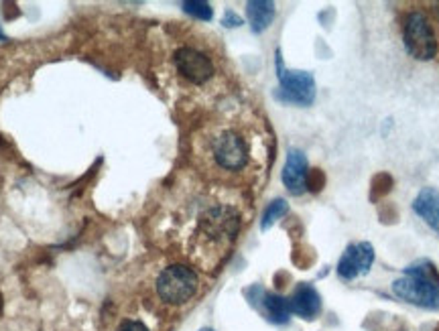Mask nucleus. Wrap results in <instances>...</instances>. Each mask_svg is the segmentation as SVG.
<instances>
[{"label": "nucleus", "mask_w": 439, "mask_h": 331, "mask_svg": "<svg viewBox=\"0 0 439 331\" xmlns=\"http://www.w3.org/2000/svg\"><path fill=\"white\" fill-rule=\"evenodd\" d=\"M240 230V213L230 205H216L201 213L198 222V236L201 242L226 248Z\"/></svg>", "instance_id": "nucleus-1"}, {"label": "nucleus", "mask_w": 439, "mask_h": 331, "mask_svg": "<svg viewBox=\"0 0 439 331\" xmlns=\"http://www.w3.org/2000/svg\"><path fill=\"white\" fill-rule=\"evenodd\" d=\"M210 155L216 167L226 173L242 171L248 165V157H251L246 138L234 128H224L213 134L210 143Z\"/></svg>", "instance_id": "nucleus-2"}, {"label": "nucleus", "mask_w": 439, "mask_h": 331, "mask_svg": "<svg viewBox=\"0 0 439 331\" xmlns=\"http://www.w3.org/2000/svg\"><path fill=\"white\" fill-rule=\"evenodd\" d=\"M198 275L183 265L167 266L157 278V295L169 305L187 303L198 292Z\"/></svg>", "instance_id": "nucleus-3"}, {"label": "nucleus", "mask_w": 439, "mask_h": 331, "mask_svg": "<svg viewBox=\"0 0 439 331\" xmlns=\"http://www.w3.org/2000/svg\"><path fill=\"white\" fill-rule=\"evenodd\" d=\"M277 76H279V92L277 98L287 104L311 106L316 100V80L307 71H291L285 69L283 57L277 51Z\"/></svg>", "instance_id": "nucleus-4"}, {"label": "nucleus", "mask_w": 439, "mask_h": 331, "mask_svg": "<svg viewBox=\"0 0 439 331\" xmlns=\"http://www.w3.org/2000/svg\"><path fill=\"white\" fill-rule=\"evenodd\" d=\"M403 39H405V47L409 55L419 61H429L438 54V41H435L433 29L425 19V14L411 13L407 16Z\"/></svg>", "instance_id": "nucleus-5"}, {"label": "nucleus", "mask_w": 439, "mask_h": 331, "mask_svg": "<svg viewBox=\"0 0 439 331\" xmlns=\"http://www.w3.org/2000/svg\"><path fill=\"white\" fill-rule=\"evenodd\" d=\"M173 61L179 76L189 83H193V86H203L206 81L212 80L213 71H216L212 59L206 54H201L200 49H193V47L177 49Z\"/></svg>", "instance_id": "nucleus-6"}, {"label": "nucleus", "mask_w": 439, "mask_h": 331, "mask_svg": "<svg viewBox=\"0 0 439 331\" xmlns=\"http://www.w3.org/2000/svg\"><path fill=\"white\" fill-rule=\"evenodd\" d=\"M393 292L403 301L417 305V307L439 309V289L425 280H421V278L405 275L403 278L393 282Z\"/></svg>", "instance_id": "nucleus-7"}, {"label": "nucleus", "mask_w": 439, "mask_h": 331, "mask_svg": "<svg viewBox=\"0 0 439 331\" xmlns=\"http://www.w3.org/2000/svg\"><path fill=\"white\" fill-rule=\"evenodd\" d=\"M374 263V250L368 242H358V244H350L346 252L340 258L338 265V275L346 280H354L356 277L368 275L370 266Z\"/></svg>", "instance_id": "nucleus-8"}, {"label": "nucleus", "mask_w": 439, "mask_h": 331, "mask_svg": "<svg viewBox=\"0 0 439 331\" xmlns=\"http://www.w3.org/2000/svg\"><path fill=\"white\" fill-rule=\"evenodd\" d=\"M307 175L309 169H307L306 155L297 148H291L283 167V183L293 195H301L307 189Z\"/></svg>", "instance_id": "nucleus-9"}, {"label": "nucleus", "mask_w": 439, "mask_h": 331, "mask_svg": "<svg viewBox=\"0 0 439 331\" xmlns=\"http://www.w3.org/2000/svg\"><path fill=\"white\" fill-rule=\"evenodd\" d=\"M287 301H289L291 313L293 315H297V317L313 319L318 317V313L321 311L320 292L316 291L311 285H307V282L297 285L295 291H293L291 299H287Z\"/></svg>", "instance_id": "nucleus-10"}, {"label": "nucleus", "mask_w": 439, "mask_h": 331, "mask_svg": "<svg viewBox=\"0 0 439 331\" xmlns=\"http://www.w3.org/2000/svg\"><path fill=\"white\" fill-rule=\"evenodd\" d=\"M415 213L425 220L427 225H431L439 234V191L433 187H423L419 195L413 201Z\"/></svg>", "instance_id": "nucleus-11"}, {"label": "nucleus", "mask_w": 439, "mask_h": 331, "mask_svg": "<svg viewBox=\"0 0 439 331\" xmlns=\"http://www.w3.org/2000/svg\"><path fill=\"white\" fill-rule=\"evenodd\" d=\"M261 311L268 321L279 323V325L287 323L291 317L289 301L281 295H275V292L261 291Z\"/></svg>", "instance_id": "nucleus-12"}, {"label": "nucleus", "mask_w": 439, "mask_h": 331, "mask_svg": "<svg viewBox=\"0 0 439 331\" xmlns=\"http://www.w3.org/2000/svg\"><path fill=\"white\" fill-rule=\"evenodd\" d=\"M246 16L254 33H263L275 19V4L268 0H251L246 2Z\"/></svg>", "instance_id": "nucleus-13"}, {"label": "nucleus", "mask_w": 439, "mask_h": 331, "mask_svg": "<svg viewBox=\"0 0 439 331\" xmlns=\"http://www.w3.org/2000/svg\"><path fill=\"white\" fill-rule=\"evenodd\" d=\"M405 275L407 277L421 278V280H425V282L439 289V270L431 260H417V263H413L411 266L405 268Z\"/></svg>", "instance_id": "nucleus-14"}, {"label": "nucleus", "mask_w": 439, "mask_h": 331, "mask_svg": "<svg viewBox=\"0 0 439 331\" xmlns=\"http://www.w3.org/2000/svg\"><path fill=\"white\" fill-rule=\"evenodd\" d=\"M287 212H289V203H287L285 199H275V201H271L268 208L265 210V213H263L261 228H263V230H268L271 225L275 224L279 218H283Z\"/></svg>", "instance_id": "nucleus-15"}, {"label": "nucleus", "mask_w": 439, "mask_h": 331, "mask_svg": "<svg viewBox=\"0 0 439 331\" xmlns=\"http://www.w3.org/2000/svg\"><path fill=\"white\" fill-rule=\"evenodd\" d=\"M181 6H183V11L187 14H191V16H196L200 21H210L213 16L212 6L208 2H203V0H187Z\"/></svg>", "instance_id": "nucleus-16"}, {"label": "nucleus", "mask_w": 439, "mask_h": 331, "mask_svg": "<svg viewBox=\"0 0 439 331\" xmlns=\"http://www.w3.org/2000/svg\"><path fill=\"white\" fill-rule=\"evenodd\" d=\"M116 331H148V327H146L143 321H136V319H126V321H122L118 325V330Z\"/></svg>", "instance_id": "nucleus-17"}, {"label": "nucleus", "mask_w": 439, "mask_h": 331, "mask_svg": "<svg viewBox=\"0 0 439 331\" xmlns=\"http://www.w3.org/2000/svg\"><path fill=\"white\" fill-rule=\"evenodd\" d=\"M222 25H224V27H240V25H242V19H240L234 11H228V13L224 14V19H222Z\"/></svg>", "instance_id": "nucleus-18"}, {"label": "nucleus", "mask_w": 439, "mask_h": 331, "mask_svg": "<svg viewBox=\"0 0 439 331\" xmlns=\"http://www.w3.org/2000/svg\"><path fill=\"white\" fill-rule=\"evenodd\" d=\"M200 331H216V330H210V327H203V330H200Z\"/></svg>", "instance_id": "nucleus-19"}, {"label": "nucleus", "mask_w": 439, "mask_h": 331, "mask_svg": "<svg viewBox=\"0 0 439 331\" xmlns=\"http://www.w3.org/2000/svg\"><path fill=\"white\" fill-rule=\"evenodd\" d=\"M0 39H4V35H2V31H0Z\"/></svg>", "instance_id": "nucleus-20"}]
</instances>
